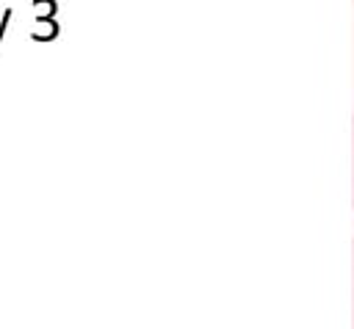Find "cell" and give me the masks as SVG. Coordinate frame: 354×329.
<instances>
[{
    "mask_svg": "<svg viewBox=\"0 0 354 329\" xmlns=\"http://www.w3.org/2000/svg\"><path fill=\"white\" fill-rule=\"evenodd\" d=\"M8 19H11V8L3 14V19H0V44H3V33H6V25H8Z\"/></svg>",
    "mask_w": 354,
    "mask_h": 329,
    "instance_id": "obj_1",
    "label": "cell"
}]
</instances>
